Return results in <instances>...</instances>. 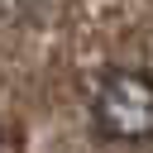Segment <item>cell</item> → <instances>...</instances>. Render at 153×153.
<instances>
[{
    "label": "cell",
    "mask_w": 153,
    "mask_h": 153,
    "mask_svg": "<svg viewBox=\"0 0 153 153\" xmlns=\"http://www.w3.org/2000/svg\"><path fill=\"white\" fill-rule=\"evenodd\" d=\"M91 120L100 139L115 143H148L153 139V72L143 67H110L91 96Z\"/></svg>",
    "instance_id": "obj_1"
}]
</instances>
